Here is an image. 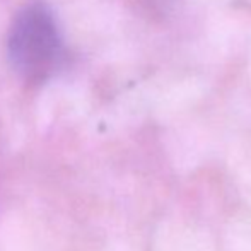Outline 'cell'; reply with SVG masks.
Here are the masks:
<instances>
[{
	"instance_id": "6da1fadb",
	"label": "cell",
	"mask_w": 251,
	"mask_h": 251,
	"mask_svg": "<svg viewBox=\"0 0 251 251\" xmlns=\"http://www.w3.org/2000/svg\"><path fill=\"white\" fill-rule=\"evenodd\" d=\"M7 60L23 80L43 84L65 62V43L47 3H27L14 16L7 34Z\"/></svg>"
}]
</instances>
